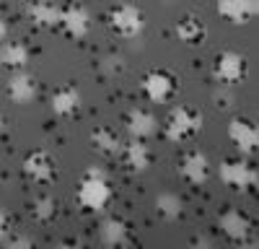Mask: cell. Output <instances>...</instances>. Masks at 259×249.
I'll return each mask as SVG.
<instances>
[{
    "instance_id": "6da1fadb",
    "label": "cell",
    "mask_w": 259,
    "mask_h": 249,
    "mask_svg": "<svg viewBox=\"0 0 259 249\" xmlns=\"http://www.w3.org/2000/svg\"><path fill=\"white\" fill-rule=\"evenodd\" d=\"M112 200V187L109 179H106V172L99 169V166H91L85 169L80 182H78V202L91 213H101Z\"/></svg>"
},
{
    "instance_id": "7a4b0ae2",
    "label": "cell",
    "mask_w": 259,
    "mask_h": 249,
    "mask_svg": "<svg viewBox=\"0 0 259 249\" xmlns=\"http://www.w3.org/2000/svg\"><path fill=\"white\" fill-rule=\"evenodd\" d=\"M202 130V114L192 107H174L163 122V135L171 143H184Z\"/></svg>"
},
{
    "instance_id": "3957f363",
    "label": "cell",
    "mask_w": 259,
    "mask_h": 249,
    "mask_svg": "<svg viewBox=\"0 0 259 249\" xmlns=\"http://www.w3.org/2000/svg\"><path fill=\"white\" fill-rule=\"evenodd\" d=\"M140 89L143 94L153 101V104H166L177 96L179 86H177V78L174 73H168L163 68H153V70H148L140 80Z\"/></svg>"
},
{
    "instance_id": "277c9868",
    "label": "cell",
    "mask_w": 259,
    "mask_h": 249,
    "mask_svg": "<svg viewBox=\"0 0 259 249\" xmlns=\"http://www.w3.org/2000/svg\"><path fill=\"white\" fill-rule=\"evenodd\" d=\"M109 21H112V29L124 36V39H135L143 34L145 29V16L138 6L133 3H119L112 13H109Z\"/></svg>"
},
{
    "instance_id": "5b68a950",
    "label": "cell",
    "mask_w": 259,
    "mask_h": 249,
    "mask_svg": "<svg viewBox=\"0 0 259 249\" xmlns=\"http://www.w3.org/2000/svg\"><path fill=\"white\" fill-rule=\"evenodd\" d=\"M246 75V57L233 52V50H226L215 57L212 62V78L221 83V86H231V83H239L241 78Z\"/></svg>"
},
{
    "instance_id": "8992f818",
    "label": "cell",
    "mask_w": 259,
    "mask_h": 249,
    "mask_svg": "<svg viewBox=\"0 0 259 249\" xmlns=\"http://www.w3.org/2000/svg\"><path fill=\"white\" fill-rule=\"evenodd\" d=\"M221 179L233 187V190H251V187H256V169L254 166H249L244 158H226L221 163V169H218Z\"/></svg>"
},
{
    "instance_id": "52a82bcc",
    "label": "cell",
    "mask_w": 259,
    "mask_h": 249,
    "mask_svg": "<svg viewBox=\"0 0 259 249\" xmlns=\"http://www.w3.org/2000/svg\"><path fill=\"white\" fill-rule=\"evenodd\" d=\"M24 174L34 184H50L57 177V161L47 151H31L24 158Z\"/></svg>"
},
{
    "instance_id": "ba28073f",
    "label": "cell",
    "mask_w": 259,
    "mask_h": 249,
    "mask_svg": "<svg viewBox=\"0 0 259 249\" xmlns=\"http://www.w3.org/2000/svg\"><path fill=\"white\" fill-rule=\"evenodd\" d=\"M60 29L68 34L70 39H83L91 29V16L80 3H68L60 8Z\"/></svg>"
},
{
    "instance_id": "9c48e42d",
    "label": "cell",
    "mask_w": 259,
    "mask_h": 249,
    "mask_svg": "<svg viewBox=\"0 0 259 249\" xmlns=\"http://www.w3.org/2000/svg\"><path fill=\"white\" fill-rule=\"evenodd\" d=\"M179 177L187 184L200 187L210 179V161L202 151H187L179 161Z\"/></svg>"
},
{
    "instance_id": "30bf717a",
    "label": "cell",
    "mask_w": 259,
    "mask_h": 249,
    "mask_svg": "<svg viewBox=\"0 0 259 249\" xmlns=\"http://www.w3.org/2000/svg\"><path fill=\"white\" fill-rule=\"evenodd\" d=\"M228 138L231 143L236 145L239 151L244 153H251L256 148V143H259V130H256V124L246 117H233L228 122Z\"/></svg>"
},
{
    "instance_id": "8fae6325",
    "label": "cell",
    "mask_w": 259,
    "mask_h": 249,
    "mask_svg": "<svg viewBox=\"0 0 259 249\" xmlns=\"http://www.w3.org/2000/svg\"><path fill=\"white\" fill-rule=\"evenodd\" d=\"M218 223H221L223 234H226L228 239L241 241V244H254V239H249L251 231H254V226H251V221H249L241 211H233V208H231V211L221 213Z\"/></svg>"
},
{
    "instance_id": "7c38bea8",
    "label": "cell",
    "mask_w": 259,
    "mask_h": 249,
    "mask_svg": "<svg viewBox=\"0 0 259 249\" xmlns=\"http://www.w3.org/2000/svg\"><path fill=\"white\" fill-rule=\"evenodd\" d=\"M174 34L179 42H184V45L189 47H200L207 42V24L200 18V16H194V13H187L177 21V26H174Z\"/></svg>"
},
{
    "instance_id": "4fadbf2b",
    "label": "cell",
    "mask_w": 259,
    "mask_h": 249,
    "mask_svg": "<svg viewBox=\"0 0 259 249\" xmlns=\"http://www.w3.org/2000/svg\"><path fill=\"white\" fill-rule=\"evenodd\" d=\"M124 124H127V133L138 138V140H148V138H153L158 133V119L153 112H148V109H130L127 117H124Z\"/></svg>"
},
{
    "instance_id": "5bb4252c",
    "label": "cell",
    "mask_w": 259,
    "mask_h": 249,
    "mask_svg": "<svg viewBox=\"0 0 259 249\" xmlns=\"http://www.w3.org/2000/svg\"><path fill=\"white\" fill-rule=\"evenodd\" d=\"M259 11V3L256 0H218V13L223 18H228L231 24H249L254 21Z\"/></svg>"
},
{
    "instance_id": "9a60e30c",
    "label": "cell",
    "mask_w": 259,
    "mask_h": 249,
    "mask_svg": "<svg viewBox=\"0 0 259 249\" xmlns=\"http://www.w3.org/2000/svg\"><path fill=\"white\" fill-rule=\"evenodd\" d=\"M36 94H39V86H36V78L34 75H29L24 70H16L11 75V80H8V96H11V101L29 104V101L36 99Z\"/></svg>"
},
{
    "instance_id": "2e32d148",
    "label": "cell",
    "mask_w": 259,
    "mask_h": 249,
    "mask_svg": "<svg viewBox=\"0 0 259 249\" xmlns=\"http://www.w3.org/2000/svg\"><path fill=\"white\" fill-rule=\"evenodd\" d=\"M119 153H122V161L127 163L130 172H145L148 166H150V161H153V153H150L148 143L145 140H138V138L124 143Z\"/></svg>"
},
{
    "instance_id": "e0dca14e",
    "label": "cell",
    "mask_w": 259,
    "mask_h": 249,
    "mask_svg": "<svg viewBox=\"0 0 259 249\" xmlns=\"http://www.w3.org/2000/svg\"><path fill=\"white\" fill-rule=\"evenodd\" d=\"M52 109L57 117H73L80 109V91L75 86H60L52 94Z\"/></svg>"
},
{
    "instance_id": "ac0fdd59",
    "label": "cell",
    "mask_w": 259,
    "mask_h": 249,
    "mask_svg": "<svg viewBox=\"0 0 259 249\" xmlns=\"http://www.w3.org/2000/svg\"><path fill=\"white\" fill-rule=\"evenodd\" d=\"M29 47L24 42H3L0 45V62L11 70H21L29 62Z\"/></svg>"
},
{
    "instance_id": "d6986e66",
    "label": "cell",
    "mask_w": 259,
    "mask_h": 249,
    "mask_svg": "<svg viewBox=\"0 0 259 249\" xmlns=\"http://www.w3.org/2000/svg\"><path fill=\"white\" fill-rule=\"evenodd\" d=\"M91 145L101 156H117L122 151V140L112 128H96L91 133Z\"/></svg>"
},
{
    "instance_id": "ffe728a7",
    "label": "cell",
    "mask_w": 259,
    "mask_h": 249,
    "mask_svg": "<svg viewBox=\"0 0 259 249\" xmlns=\"http://www.w3.org/2000/svg\"><path fill=\"white\" fill-rule=\"evenodd\" d=\"M29 18L39 29H55V26H60V8L52 3H31Z\"/></svg>"
},
{
    "instance_id": "44dd1931",
    "label": "cell",
    "mask_w": 259,
    "mask_h": 249,
    "mask_svg": "<svg viewBox=\"0 0 259 249\" xmlns=\"http://www.w3.org/2000/svg\"><path fill=\"white\" fill-rule=\"evenodd\" d=\"M101 241L106 246H122L127 244V223L119 218H106L101 223Z\"/></svg>"
},
{
    "instance_id": "7402d4cb",
    "label": "cell",
    "mask_w": 259,
    "mask_h": 249,
    "mask_svg": "<svg viewBox=\"0 0 259 249\" xmlns=\"http://www.w3.org/2000/svg\"><path fill=\"white\" fill-rule=\"evenodd\" d=\"M156 211H158V216L166 218V221H177V218H182V211H184L182 197L174 195V192H163V195H158V197H156Z\"/></svg>"
},
{
    "instance_id": "603a6c76",
    "label": "cell",
    "mask_w": 259,
    "mask_h": 249,
    "mask_svg": "<svg viewBox=\"0 0 259 249\" xmlns=\"http://www.w3.org/2000/svg\"><path fill=\"white\" fill-rule=\"evenodd\" d=\"M31 216L39 223H52L57 218V200L52 195H36L31 202Z\"/></svg>"
},
{
    "instance_id": "cb8c5ba5",
    "label": "cell",
    "mask_w": 259,
    "mask_h": 249,
    "mask_svg": "<svg viewBox=\"0 0 259 249\" xmlns=\"http://www.w3.org/2000/svg\"><path fill=\"white\" fill-rule=\"evenodd\" d=\"M101 70H104L106 75L117 78V75H122V73H124V60H122L119 55H109V57H104V62H101Z\"/></svg>"
},
{
    "instance_id": "d4e9b609",
    "label": "cell",
    "mask_w": 259,
    "mask_h": 249,
    "mask_svg": "<svg viewBox=\"0 0 259 249\" xmlns=\"http://www.w3.org/2000/svg\"><path fill=\"white\" fill-rule=\"evenodd\" d=\"M231 94H223V91H218V94H215V107H218V109H228L231 107Z\"/></svg>"
},
{
    "instance_id": "484cf974",
    "label": "cell",
    "mask_w": 259,
    "mask_h": 249,
    "mask_svg": "<svg viewBox=\"0 0 259 249\" xmlns=\"http://www.w3.org/2000/svg\"><path fill=\"white\" fill-rule=\"evenodd\" d=\"M6 244L8 246H31V239L29 236H11V239H6Z\"/></svg>"
},
{
    "instance_id": "4316f807",
    "label": "cell",
    "mask_w": 259,
    "mask_h": 249,
    "mask_svg": "<svg viewBox=\"0 0 259 249\" xmlns=\"http://www.w3.org/2000/svg\"><path fill=\"white\" fill-rule=\"evenodd\" d=\"M6 234H8V216L0 211V239H3Z\"/></svg>"
},
{
    "instance_id": "83f0119b",
    "label": "cell",
    "mask_w": 259,
    "mask_h": 249,
    "mask_svg": "<svg viewBox=\"0 0 259 249\" xmlns=\"http://www.w3.org/2000/svg\"><path fill=\"white\" fill-rule=\"evenodd\" d=\"M6 36H8V24H6V18H0V45L6 42Z\"/></svg>"
},
{
    "instance_id": "f1b7e54d",
    "label": "cell",
    "mask_w": 259,
    "mask_h": 249,
    "mask_svg": "<svg viewBox=\"0 0 259 249\" xmlns=\"http://www.w3.org/2000/svg\"><path fill=\"white\" fill-rule=\"evenodd\" d=\"M192 244H197V246H212V241H210L207 236H197V239H194Z\"/></svg>"
},
{
    "instance_id": "f546056e",
    "label": "cell",
    "mask_w": 259,
    "mask_h": 249,
    "mask_svg": "<svg viewBox=\"0 0 259 249\" xmlns=\"http://www.w3.org/2000/svg\"><path fill=\"white\" fill-rule=\"evenodd\" d=\"M0 133H6V117L0 114Z\"/></svg>"
}]
</instances>
